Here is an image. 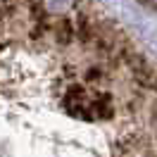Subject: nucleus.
Segmentation results:
<instances>
[{
  "mask_svg": "<svg viewBox=\"0 0 157 157\" xmlns=\"http://www.w3.org/2000/svg\"><path fill=\"white\" fill-rule=\"evenodd\" d=\"M55 36H57L59 43H69V38H71V24L69 21H59L57 29H55Z\"/></svg>",
  "mask_w": 157,
  "mask_h": 157,
  "instance_id": "f257e3e1",
  "label": "nucleus"
}]
</instances>
